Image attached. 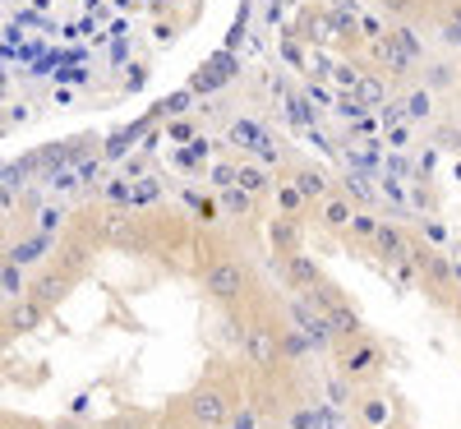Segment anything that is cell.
<instances>
[{"mask_svg":"<svg viewBox=\"0 0 461 429\" xmlns=\"http://www.w3.org/2000/svg\"><path fill=\"white\" fill-rule=\"evenodd\" d=\"M236 185H240L245 194H254V199H263V194H267V189H277V180H273V176H267V171H263L258 162H245V167L236 171Z\"/></svg>","mask_w":461,"mask_h":429,"instance_id":"13","label":"cell"},{"mask_svg":"<svg viewBox=\"0 0 461 429\" xmlns=\"http://www.w3.org/2000/svg\"><path fill=\"white\" fill-rule=\"evenodd\" d=\"M0 429H51V424H47V420H37V415H23V411H5Z\"/></svg>","mask_w":461,"mask_h":429,"instance_id":"21","label":"cell"},{"mask_svg":"<svg viewBox=\"0 0 461 429\" xmlns=\"http://www.w3.org/2000/svg\"><path fill=\"white\" fill-rule=\"evenodd\" d=\"M383 429H411L406 420H388V424H383Z\"/></svg>","mask_w":461,"mask_h":429,"instance_id":"28","label":"cell"},{"mask_svg":"<svg viewBox=\"0 0 461 429\" xmlns=\"http://www.w3.org/2000/svg\"><path fill=\"white\" fill-rule=\"evenodd\" d=\"M356 411H360V420H365V429H383L393 420V406L383 402V393H365L360 402H356Z\"/></svg>","mask_w":461,"mask_h":429,"instance_id":"14","label":"cell"},{"mask_svg":"<svg viewBox=\"0 0 461 429\" xmlns=\"http://www.w3.org/2000/svg\"><path fill=\"white\" fill-rule=\"evenodd\" d=\"M60 217H65L60 208H47L42 213V222H37V226H42V236H47V231H60Z\"/></svg>","mask_w":461,"mask_h":429,"instance_id":"24","label":"cell"},{"mask_svg":"<svg viewBox=\"0 0 461 429\" xmlns=\"http://www.w3.org/2000/svg\"><path fill=\"white\" fill-rule=\"evenodd\" d=\"M282 278H286V287L300 291V296H310L319 282H328V278H323V268H319L310 254H291V259H282Z\"/></svg>","mask_w":461,"mask_h":429,"instance_id":"8","label":"cell"},{"mask_svg":"<svg viewBox=\"0 0 461 429\" xmlns=\"http://www.w3.org/2000/svg\"><path fill=\"white\" fill-rule=\"evenodd\" d=\"M42 319H47V309L37 305L32 296H19V300L5 305V337H10V342H14V337H28V333L42 328Z\"/></svg>","mask_w":461,"mask_h":429,"instance_id":"6","label":"cell"},{"mask_svg":"<svg viewBox=\"0 0 461 429\" xmlns=\"http://www.w3.org/2000/svg\"><path fill=\"white\" fill-rule=\"evenodd\" d=\"M429 111H434V102H429V93H425V88L406 93V115H415V121H425Z\"/></svg>","mask_w":461,"mask_h":429,"instance_id":"20","label":"cell"},{"mask_svg":"<svg viewBox=\"0 0 461 429\" xmlns=\"http://www.w3.org/2000/svg\"><path fill=\"white\" fill-rule=\"evenodd\" d=\"M291 185H295L310 204H323L328 194H332V180H328L319 167H295V171H291Z\"/></svg>","mask_w":461,"mask_h":429,"instance_id":"11","label":"cell"},{"mask_svg":"<svg viewBox=\"0 0 461 429\" xmlns=\"http://www.w3.org/2000/svg\"><path fill=\"white\" fill-rule=\"evenodd\" d=\"M97 429H158V420H152L148 411H121V415H111L106 424H97Z\"/></svg>","mask_w":461,"mask_h":429,"instance_id":"16","label":"cell"},{"mask_svg":"<svg viewBox=\"0 0 461 429\" xmlns=\"http://www.w3.org/2000/svg\"><path fill=\"white\" fill-rule=\"evenodd\" d=\"M383 365H388V351H383L374 337H356V342L337 346V374H341L346 383H356V388L378 383Z\"/></svg>","mask_w":461,"mask_h":429,"instance_id":"3","label":"cell"},{"mask_svg":"<svg viewBox=\"0 0 461 429\" xmlns=\"http://www.w3.org/2000/svg\"><path fill=\"white\" fill-rule=\"evenodd\" d=\"M360 79H365V74H356V65H341V69H337V84H351V88H360Z\"/></svg>","mask_w":461,"mask_h":429,"instance_id":"25","label":"cell"},{"mask_svg":"<svg viewBox=\"0 0 461 429\" xmlns=\"http://www.w3.org/2000/svg\"><path fill=\"white\" fill-rule=\"evenodd\" d=\"M0 282H5V296H10V300L28 296V291H23V272H19V263H10V268H5V278H0Z\"/></svg>","mask_w":461,"mask_h":429,"instance_id":"22","label":"cell"},{"mask_svg":"<svg viewBox=\"0 0 461 429\" xmlns=\"http://www.w3.org/2000/svg\"><path fill=\"white\" fill-rule=\"evenodd\" d=\"M221 204H226V208H230V213H240V217H245V213H249V208H254V194H245V189H240V185H230V189H226V194H221Z\"/></svg>","mask_w":461,"mask_h":429,"instance_id":"19","label":"cell"},{"mask_svg":"<svg viewBox=\"0 0 461 429\" xmlns=\"http://www.w3.org/2000/svg\"><path fill=\"white\" fill-rule=\"evenodd\" d=\"M383 5H388L393 14H406V10H411V0H383Z\"/></svg>","mask_w":461,"mask_h":429,"instance_id":"27","label":"cell"},{"mask_svg":"<svg viewBox=\"0 0 461 429\" xmlns=\"http://www.w3.org/2000/svg\"><path fill=\"white\" fill-rule=\"evenodd\" d=\"M374 254L383 259V263H411V254H415V241H406L397 226H388V222H378V231H374Z\"/></svg>","mask_w":461,"mask_h":429,"instance_id":"9","label":"cell"},{"mask_svg":"<svg viewBox=\"0 0 461 429\" xmlns=\"http://www.w3.org/2000/svg\"><path fill=\"white\" fill-rule=\"evenodd\" d=\"M28 296H32L37 305H42V309H51V305H60V300L69 296V272H65V268H56V272H51V278H42V282H37V287H32Z\"/></svg>","mask_w":461,"mask_h":429,"instance_id":"12","label":"cell"},{"mask_svg":"<svg viewBox=\"0 0 461 429\" xmlns=\"http://www.w3.org/2000/svg\"><path fill=\"white\" fill-rule=\"evenodd\" d=\"M360 217V208L351 204V199H346V194H328V199L319 204V226L323 231H332V236H341V231H351V222Z\"/></svg>","mask_w":461,"mask_h":429,"instance_id":"10","label":"cell"},{"mask_svg":"<svg viewBox=\"0 0 461 429\" xmlns=\"http://www.w3.org/2000/svg\"><path fill=\"white\" fill-rule=\"evenodd\" d=\"M51 429H93V424H79V420H74V415H65V420H56Z\"/></svg>","mask_w":461,"mask_h":429,"instance_id":"26","label":"cell"},{"mask_svg":"<svg viewBox=\"0 0 461 429\" xmlns=\"http://www.w3.org/2000/svg\"><path fill=\"white\" fill-rule=\"evenodd\" d=\"M452 309H456V319H461V291H452Z\"/></svg>","mask_w":461,"mask_h":429,"instance_id":"29","label":"cell"},{"mask_svg":"<svg viewBox=\"0 0 461 429\" xmlns=\"http://www.w3.org/2000/svg\"><path fill=\"white\" fill-rule=\"evenodd\" d=\"M203 291H208V300H217V305H226V309H240L245 296L254 291V272H249V263L236 259V254L212 259V263L203 268Z\"/></svg>","mask_w":461,"mask_h":429,"instance_id":"2","label":"cell"},{"mask_svg":"<svg viewBox=\"0 0 461 429\" xmlns=\"http://www.w3.org/2000/svg\"><path fill=\"white\" fill-rule=\"evenodd\" d=\"M267 245H273L277 259H291V254H304V231L295 217H267Z\"/></svg>","mask_w":461,"mask_h":429,"instance_id":"7","label":"cell"},{"mask_svg":"<svg viewBox=\"0 0 461 429\" xmlns=\"http://www.w3.org/2000/svg\"><path fill=\"white\" fill-rule=\"evenodd\" d=\"M240 333H245V361H249L254 374L286 365L282 361V333H286V324H277L273 315H254L249 328H240Z\"/></svg>","mask_w":461,"mask_h":429,"instance_id":"4","label":"cell"},{"mask_svg":"<svg viewBox=\"0 0 461 429\" xmlns=\"http://www.w3.org/2000/svg\"><path fill=\"white\" fill-rule=\"evenodd\" d=\"M277 204H282V217H295V222H304V208H310V199L291 185V180H277Z\"/></svg>","mask_w":461,"mask_h":429,"instance_id":"15","label":"cell"},{"mask_svg":"<svg viewBox=\"0 0 461 429\" xmlns=\"http://www.w3.org/2000/svg\"><path fill=\"white\" fill-rule=\"evenodd\" d=\"M374 231H378V222H374L369 213H360V217L351 222V236H360V241H374Z\"/></svg>","mask_w":461,"mask_h":429,"instance_id":"23","label":"cell"},{"mask_svg":"<svg viewBox=\"0 0 461 429\" xmlns=\"http://www.w3.org/2000/svg\"><path fill=\"white\" fill-rule=\"evenodd\" d=\"M319 324H323V333L337 342V346H346V342H356V337H365V319L356 315V309L351 305H332V309H323V315H319Z\"/></svg>","mask_w":461,"mask_h":429,"instance_id":"5","label":"cell"},{"mask_svg":"<svg viewBox=\"0 0 461 429\" xmlns=\"http://www.w3.org/2000/svg\"><path fill=\"white\" fill-rule=\"evenodd\" d=\"M356 97H360L365 106H378L383 97H388V84H383V79H374V74H365V79H360V88H356Z\"/></svg>","mask_w":461,"mask_h":429,"instance_id":"17","label":"cell"},{"mask_svg":"<svg viewBox=\"0 0 461 429\" xmlns=\"http://www.w3.org/2000/svg\"><path fill=\"white\" fill-rule=\"evenodd\" d=\"M245 379L230 370L226 361H212L203 370V379L189 388L185 397H176L162 415L167 429H226L236 406H245Z\"/></svg>","mask_w":461,"mask_h":429,"instance_id":"1","label":"cell"},{"mask_svg":"<svg viewBox=\"0 0 461 429\" xmlns=\"http://www.w3.org/2000/svg\"><path fill=\"white\" fill-rule=\"evenodd\" d=\"M388 37H393V42H397V47H402V51H406L411 60H420V37H415V28H411V23H402V28H393Z\"/></svg>","mask_w":461,"mask_h":429,"instance_id":"18","label":"cell"}]
</instances>
